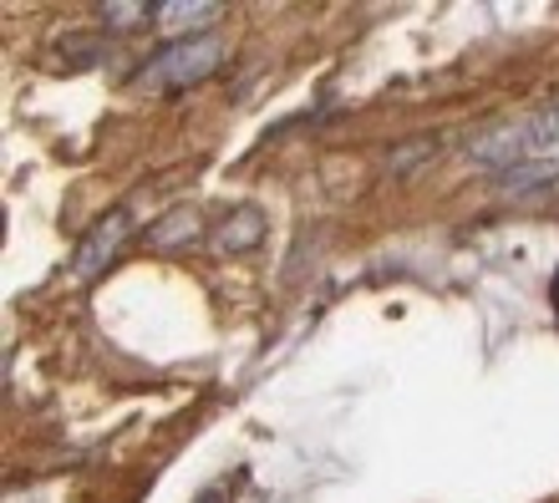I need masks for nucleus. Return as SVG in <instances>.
<instances>
[{
  "label": "nucleus",
  "instance_id": "obj_4",
  "mask_svg": "<svg viewBox=\"0 0 559 503\" xmlns=\"http://www.w3.org/2000/svg\"><path fill=\"white\" fill-rule=\"evenodd\" d=\"M199 239H204V224H199V214H193L189 204H178V208H168L158 224H147L143 244L153 254H183V250H193Z\"/></svg>",
  "mask_w": 559,
  "mask_h": 503
},
{
  "label": "nucleus",
  "instance_id": "obj_5",
  "mask_svg": "<svg viewBox=\"0 0 559 503\" xmlns=\"http://www.w3.org/2000/svg\"><path fill=\"white\" fill-rule=\"evenodd\" d=\"M153 15H158L153 26L178 31V41H189V36H204L209 21H219L224 5L219 0H168V5H158Z\"/></svg>",
  "mask_w": 559,
  "mask_h": 503
},
{
  "label": "nucleus",
  "instance_id": "obj_3",
  "mask_svg": "<svg viewBox=\"0 0 559 503\" xmlns=\"http://www.w3.org/2000/svg\"><path fill=\"white\" fill-rule=\"evenodd\" d=\"M128 229H133V214H128V208H112V214H103V219L92 224V235L76 244V260H72L76 280H97V275L118 260Z\"/></svg>",
  "mask_w": 559,
  "mask_h": 503
},
{
  "label": "nucleus",
  "instance_id": "obj_1",
  "mask_svg": "<svg viewBox=\"0 0 559 503\" xmlns=\"http://www.w3.org/2000/svg\"><path fill=\"white\" fill-rule=\"evenodd\" d=\"M224 61V36L204 31L189 41H168L158 57H147L133 72V92H183L199 87L204 76H214V67Z\"/></svg>",
  "mask_w": 559,
  "mask_h": 503
},
{
  "label": "nucleus",
  "instance_id": "obj_6",
  "mask_svg": "<svg viewBox=\"0 0 559 503\" xmlns=\"http://www.w3.org/2000/svg\"><path fill=\"white\" fill-rule=\"evenodd\" d=\"M265 239V214L254 204H239L235 214H224V224L214 229V244L219 250H229V254H245V250H254Z\"/></svg>",
  "mask_w": 559,
  "mask_h": 503
},
{
  "label": "nucleus",
  "instance_id": "obj_8",
  "mask_svg": "<svg viewBox=\"0 0 559 503\" xmlns=\"http://www.w3.org/2000/svg\"><path fill=\"white\" fill-rule=\"evenodd\" d=\"M153 11H158V5H143V0H133V5L112 0V5H103V21H107V26H118V31H128V26H143Z\"/></svg>",
  "mask_w": 559,
  "mask_h": 503
},
{
  "label": "nucleus",
  "instance_id": "obj_2",
  "mask_svg": "<svg viewBox=\"0 0 559 503\" xmlns=\"http://www.w3.org/2000/svg\"><path fill=\"white\" fill-rule=\"evenodd\" d=\"M549 148H559V107L530 112L519 122H503L493 133H484L473 143V164L484 168H519V164H539Z\"/></svg>",
  "mask_w": 559,
  "mask_h": 503
},
{
  "label": "nucleus",
  "instance_id": "obj_10",
  "mask_svg": "<svg viewBox=\"0 0 559 503\" xmlns=\"http://www.w3.org/2000/svg\"><path fill=\"white\" fill-rule=\"evenodd\" d=\"M193 503H224V489H204V493H199V499H193Z\"/></svg>",
  "mask_w": 559,
  "mask_h": 503
},
{
  "label": "nucleus",
  "instance_id": "obj_7",
  "mask_svg": "<svg viewBox=\"0 0 559 503\" xmlns=\"http://www.w3.org/2000/svg\"><path fill=\"white\" fill-rule=\"evenodd\" d=\"M549 183H559V164H555V158H539V164H519V168H503V173H499V189H509V193L549 189Z\"/></svg>",
  "mask_w": 559,
  "mask_h": 503
},
{
  "label": "nucleus",
  "instance_id": "obj_9",
  "mask_svg": "<svg viewBox=\"0 0 559 503\" xmlns=\"http://www.w3.org/2000/svg\"><path fill=\"white\" fill-rule=\"evenodd\" d=\"M549 311H555V321H559V270H555V280H549Z\"/></svg>",
  "mask_w": 559,
  "mask_h": 503
}]
</instances>
